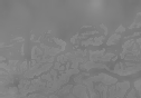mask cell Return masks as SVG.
I'll use <instances>...</instances> for the list:
<instances>
[{
	"mask_svg": "<svg viewBox=\"0 0 141 98\" xmlns=\"http://www.w3.org/2000/svg\"><path fill=\"white\" fill-rule=\"evenodd\" d=\"M91 68H105V69H109V67L106 65H103V64H95L94 61H87V62H84V64L81 65V69H91Z\"/></svg>",
	"mask_w": 141,
	"mask_h": 98,
	"instance_id": "1",
	"label": "cell"
},
{
	"mask_svg": "<svg viewBox=\"0 0 141 98\" xmlns=\"http://www.w3.org/2000/svg\"><path fill=\"white\" fill-rule=\"evenodd\" d=\"M105 50L102 49L100 50V51H90V59L91 61H96V60H99L101 58V57L104 55Z\"/></svg>",
	"mask_w": 141,
	"mask_h": 98,
	"instance_id": "2",
	"label": "cell"
},
{
	"mask_svg": "<svg viewBox=\"0 0 141 98\" xmlns=\"http://www.w3.org/2000/svg\"><path fill=\"white\" fill-rule=\"evenodd\" d=\"M121 38V36L119 34H114V35H112V36L109 38V40L106 41V45L108 46H111V45H114V44H117V42L120 40Z\"/></svg>",
	"mask_w": 141,
	"mask_h": 98,
	"instance_id": "3",
	"label": "cell"
},
{
	"mask_svg": "<svg viewBox=\"0 0 141 98\" xmlns=\"http://www.w3.org/2000/svg\"><path fill=\"white\" fill-rule=\"evenodd\" d=\"M71 89H72V85H67V86H65L63 89L58 90V91H57V95H58V96L68 95V94H70V91H71Z\"/></svg>",
	"mask_w": 141,
	"mask_h": 98,
	"instance_id": "4",
	"label": "cell"
},
{
	"mask_svg": "<svg viewBox=\"0 0 141 98\" xmlns=\"http://www.w3.org/2000/svg\"><path fill=\"white\" fill-rule=\"evenodd\" d=\"M114 55L111 54V52H109V54H105L104 56H102L100 59H99V61H109V60H112L114 58Z\"/></svg>",
	"mask_w": 141,
	"mask_h": 98,
	"instance_id": "5",
	"label": "cell"
},
{
	"mask_svg": "<svg viewBox=\"0 0 141 98\" xmlns=\"http://www.w3.org/2000/svg\"><path fill=\"white\" fill-rule=\"evenodd\" d=\"M134 88L139 94V97L141 98V79H138L134 81Z\"/></svg>",
	"mask_w": 141,
	"mask_h": 98,
	"instance_id": "6",
	"label": "cell"
},
{
	"mask_svg": "<svg viewBox=\"0 0 141 98\" xmlns=\"http://www.w3.org/2000/svg\"><path fill=\"white\" fill-rule=\"evenodd\" d=\"M104 40V36H101V37H98V38H94L93 39V46H100L102 44V41Z\"/></svg>",
	"mask_w": 141,
	"mask_h": 98,
	"instance_id": "7",
	"label": "cell"
},
{
	"mask_svg": "<svg viewBox=\"0 0 141 98\" xmlns=\"http://www.w3.org/2000/svg\"><path fill=\"white\" fill-rule=\"evenodd\" d=\"M55 42H56V44H58V45H61V46L63 47V48L66 46V44H65V42H64L63 40H61V39H55Z\"/></svg>",
	"mask_w": 141,
	"mask_h": 98,
	"instance_id": "8",
	"label": "cell"
},
{
	"mask_svg": "<svg viewBox=\"0 0 141 98\" xmlns=\"http://www.w3.org/2000/svg\"><path fill=\"white\" fill-rule=\"evenodd\" d=\"M124 30H125L124 27H123V26H120V27H119V28L117 29V31H115V32H118V34H119V32H122V31H124Z\"/></svg>",
	"mask_w": 141,
	"mask_h": 98,
	"instance_id": "9",
	"label": "cell"
}]
</instances>
